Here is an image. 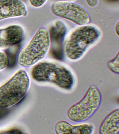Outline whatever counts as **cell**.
<instances>
[{"mask_svg": "<svg viewBox=\"0 0 119 134\" xmlns=\"http://www.w3.org/2000/svg\"><path fill=\"white\" fill-rule=\"evenodd\" d=\"M31 75L36 82L49 84L67 92L72 91L76 84L75 75L72 70L57 62H39L32 68Z\"/></svg>", "mask_w": 119, "mask_h": 134, "instance_id": "6da1fadb", "label": "cell"}, {"mask_svg": "<svg viewBox=\"0 0 119 134\" xmlns=\"http://www.w3.org/2000/svg\"><path fill=\"white\" fill-rule=\"evenodd\" d=\"M102 36L101 29L94 25L87 24L76 28L70 34L65 43L66 56L72 61L79 60Z\"/></svg>", "mask_w": 119, "mask_h": 134, "instance_id": "7a4b0ae2", "label": "cell"}, {"mask_svg": "<svg viewBox=\"0 0 119 134\" xmlns=\"http://www.w3.org/2000/svg\"><path fill=\"white\" fill-rule=\"evenodd\" d=\"M51 42L48 29L44 27L39 28L19 53L18 64L25 68L35 65L47 55L50 48Z\"/></svg>", "mask_w": 119, "mask_h": 134, "instance_id": "3957f363", "label": "cell"}, {"mask_svg": "<svg viewBox=\"0 0 119 134\" xmlns=\"http://www.w3.org/2000/svg\"><path fill=\"white\" fill-rule=\"evenodd\" d=\"M30 85L26 71L22 69L16 71L0 86V109L9 108L19 103L26 95Z\"/></svg>", "mask_w": 119, "mask_h": 134, "instance_id": "277c9868", "label": "cell"}, {"mask_svg": "<svg viewBox=\"0 0 119 134\" xmlns=\"http://www.w3.org/2000/svg\"><path fill=\"white\" fill-rule=\"evenodd\" d=\"M102 100V94L99 89L95 85H91L82 98L67 109V117L74 122H84L94 114Z\"/></svg>", "mask_w": 119, "mask_h": 134, "instance_id": "5b68a950", "label": "cell"}, {"mask_svg": "<svg viewBox=\"0 0 119 134\" xmlns=\"http://www.w3.org/2000/svg\"><path fill=\"white\" fill-rule=\"evenodd\" d=\"M54 15L68 20L79 26L87 25L90 21L87 11L81 5L67 1L54 2L51 6Z\"/></svg>", "mask_w": 119, "mask_h": 134, "instance_id": "8992f818", "label": "cell"}, {"mask_svg": "<svg viewBox=\"0 0 119 134\" xmlns=\"http://www.w3.org/2000/svg\"><path fill=\"white\" fill-rule=\"evenodd\" d=\"M26 4L21 0H0V21L28 15Z\"/></svg>", "mask_w": 119, "mask_h": 134, "instance_id": "52a82bcc", "label": "cell"}, {"mask_svg": "<svg viewBox=\"0 0 119 134\" xmlns=\"http://www.w3.org/2000/svg\"><path fill=\"white\" fill-rule=\"evenodd\" d=\"M24 35L22 27L12 25L0 28V48H6L17 44L22 41Z\"/></svg>", "mask_w": 119, "mask_h": 134, "instance_id": "ba28073f", "label": "cell"}, {"mask_svg": "<svg viewBox=\"0 0 119 134\" xmlns=\"http://www.w3.org/2000/svg\"><path fill=\"white\" fill-rule=\"evenodd\" d=\"M94 130V126L91 123L73 125L65 120L57 121L54 127V131L57 134H91L93 133Z\"/></svg>", "mask_w": 119, "mask_h": 134, "instance_id": "9c48e42d", "label": "cell"}, {"mask_svg": "<svg viewBox=\"0 0 119 134\" xmlns=\"http://www.w3.org/2000/svg\"><path fill=\"white\" fill-rule=\"evenodd\" d=\"M100 134H118L119 132V108L107 114L101 121L99 128Z\"/></svg>", "mask_w": 119, "mask_h": 134, "instance_id": "30bf717a", "label": "cell"}, {"mask_svg": "<svg viewBox=\"0 0 119 134\" xmlns=\"http://www.w3.org/2000/svg\"><path fill=\"white\" fill-rule=\"evenodd\" d=\"M119 51H118L115 57L108 61L106 63V66L108 69L112 72L116 74L119 73Z\"/></svg>", "mask_w": 119, "mask_h": 134, "instance_id": "8fae6325", "label": "cell"}, {"mask_svg": "<svg viewBox=\"0 0 119 134\" xmlns=\"http://www.w3.org/2000/svg\"><path fill=\"white\" fill-rule=\"evenodd\" d=\"M9 63V58L7 54L4 52L0 51V71L7 68Z\"/></svg>", "mask_w": 119, "mask_h": 134, "instance_id": "7c38bea8", "label": "cell"}, {"mask_svg": "<svg viewBox=\"0 0 119 134\" xmlns=\"http://www.w3.org/2000/svg\"><path fill=\"white\" fill-rule=\"evenodd\" d=\"M30 5L35 8L42 7L45 4L47 0H29Z\"/></svg>", "mask_w": 119, "mask_h": 134, "instance_id": "4fadbf2b", "label": "cell"}, {"mask_svg": "<svg viewBox=\"0 0 119 134\" xmlns=\"http://www.w3.org/2000/svg\"><path fill=\"white\" fill-rule=\"evenodd\" d=\"M88 5L90 7H94L97 6L99 0H85Z\"/></svg>", "mask_w": 119, "mask_h": 134, "instance_id": "5bb4252c", "label": "cell"}, {"mask_svg": "<svg viewBox=\"0 0 119 134\" xmlns=\"http://www.w3.org/2000/svg\"><path fill=\"white\" fill-rule=\"evenodd\" d=\"M119 21H118L116 23L114 27L115 31L117 35L118 36L119 35Z\"/></svg>", "mask_w": 119, "mask_h": 134, "instance_id": "9a60e30c", "label": "cell"}, {"mask_svg": "<svg viewBox=\"0 0 119 134\" xmlns=\"http://www.w3.org/2000/svg\"><path fill=\"white\" fill-rule=\"evenodd\" d=\"M70 1V0H59V1Z\"/></svg>", "mask_w": 119, "mask_h": 134, "instance_id": "2e32d148", "label": "cell"}]
</instances>
